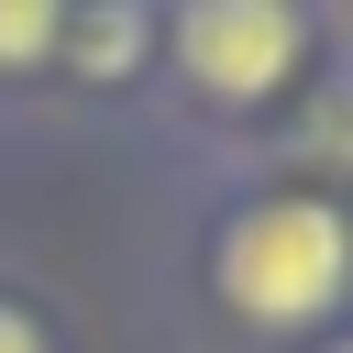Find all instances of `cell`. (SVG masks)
Segmentation results:
<instances>
[{
  "label": "cell",
  "mask_w": 353,
  "mask_h": 353,
  "mask_svg": "<svg viewBox=\"0 0 353 353\" xmlns=\"http://www.w3.org/2000/svg\"><path fill=\"white\" fill-rule=\"evenodd\" d=\"M143 44H154V22H143V11H88V22H66V33H55V55H77L88 77H132V66H143Z\"/></svg>",
  "instance_id": "3957f363"
},
{
  "label": "cell",
  "mask_w": 353,
  "mask_h": 353,
  "mask_svg": "<svg viewBox=\"0 0 353 353\" xmlns=\"http://www.w3.org/2000/svg\"><path fill=\"white\" fill-rule=\"evenodd\" d=\"M210 276H221V298H232L254 331H298V320H320V309L353 287V221H342L331 199H254V210L221 232Z\"/></svg>",
  "instance_id": "6da1fadb"
},
{
  "label": "cell",
  "mask_w": 353,
  "mask_h": 353,
  "mask_svg": "<svg viewBox=\"0 0 353 353\" xmlns=\"http://www.w3.org/2000/svg\"><path fill=\"white\" fill-rule=\"evenodd\" d=\"M342 353H353V342H342Z\"/></svg>",
  "instance_id": "8992f818"
},
{
  "label": "cell",
  "mask_w": 353,
  "mask_h": 353,
  "mask_svg": "<svg viewBox=\"0 0 353 353\" xmlns=\"http://www.w3.org/2000/svg\"><path fill=\"white\" fill-rule=\"evenodd\" d=\"M0 353H44V331H33V320H22L11 298H0Z\"/></svg>",
  "instance_id": "5b68a950"
},
{
  "label": "cell",
  "mask_w": 353,
  "mask_h": 353,
  "mask_svg": "<svg viewBox=\"0 0 353 353\" xmlns=\"http://www.w3.org/2000/svg\"><path fill=\"white\" fill-rule=\"evenodd\" d=\"M165 44H176V66H188L210 99H265V88L298 66L309 22H298V11H276V0H210V11H188Z\"/></svg>",
  "instance_id": "7a4b0ae2"
},
{
  "label": "cell",
  "mask_w": 353,
  "mask_h": 353,
  "mask_svg": "<svg viewBox=\"0 0 353 353\" xmlns=\"http://www.w3.org/2000/svg\"><path fill=\"white\" fill-rule=\"evenodd\" d=\"M55 33H66V11H44V0H11V11H0V66H33V55H55Z\"/></svg>",
  "instance_id": "277c9868"
}]
</instances>
